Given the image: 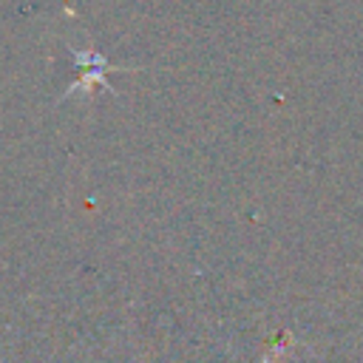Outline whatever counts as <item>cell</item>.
<instances>
[{"label": "cell", "instance_id": "cell-1", "mask_svg": "<svg viewBox=\"0 0 363 363\" xmlns=\"http://www.w3.org/2000/svg\"><path fill=\"white\" fill-rule=\"evenodd\" d=\"M74 57H77V65L82 68V77L65 91V96H71V94H77V91H88L91 85H102V88H108V82H105V71H111V65H108L99 54H94V51H74Z\"/></svg>", "mask_w": 363, "mask_h": 363}]
</instances>
